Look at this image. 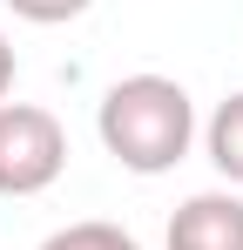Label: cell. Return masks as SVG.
<instances>
[{
  "label": "cell",
  "instance_id": "6da1fadb",
  "mask_svg": "<svg viewBox=\"0 0 243 250\" xmlns=\"http://www.w3.org/2000/svg\"><path fill=\"white\" fill-rule=\"evenodd\" d=\"M95 135L128 176H169L196 142V102L169 75H122L95 102Z\"/></svg>",
  "mask_w": 243,
  "mask_h": 250
},
{
  "label": "cell",
  "instance_id": "7a4b0ae2",
  "mask_svg": "<svg viewBox=\"0 0 243 250\" xmlns=\"http://www.w3.org/2000/svg\"><path fill=\"white\" fill-rule=\"evenodd\" d=\"M68 169V128L34 102H0V196H40Z\"/></svg>",
  "mask_w": 243,
  "mask_h": 250
},
{
  "label": "cell",
  "instance_id": "3957f363",
  "mask_svg": "<svg viewBox=\"0 0 243 250\" xmlns=\"http://www.w3.org/2000/svg\"><path fill=\"white\" fill-rule=\"evenodd\" d=\"M169 250H243V189H196L169 216Z\"/></svg>",
  "mask_w": 243,
  "mask_h": 250
},
{
  "label": "cell",
  "instance_id": "277c9868",
  "mask_svg": "<svg viewBox=\"0 0 243 250\" xmlns=\"http://www.w3.org/2000/svg\"><path fill=\"white\" fill-rule=\"evenodd\" d=\"M202 149H209L216 176H223L230 189H243V95L216 102V115L202 122Z\"/></svg>",
  "mask_w": 243,
  "mask_h": 250
},
{
  "label": "cell",
  "instance_id": "5b68a950",
  "mask_svg": "<svg viewBox=\"0 0 243 250\" xmlns=\"http://www.w3.org/2000/svg\"><path fill=\"white\" fill-rule=\"evenodd\" d=\"M40 250H142L122 223H68V230H54Z\"/></svg>",
  "mask_w": 243,
  "mask_h": 250
},
{
  "label": "cell",
  "instance_id": "8992f818",
  "mask_svg": "<svg viewBox=\"0 0 243 250\" xmlns=\"http://www.w3.org/2000/svg\"><path fill=\"white\" fill-rule=\"evenodd\" d=\"M95 0H7V14L14 21H27V27H61V21H81Z\"/></svg>",
  "mask_w": 243,
  "mask_h": 250
},
{
  "label": "cell",
  "instance_id": "52a82bcc",
  "mask_svg": "<svg viewBox=\"0 0 243 250\" xmlns=\"http://www.w3.org/2000/svg\"><path fill=\"white\" fill-rule=\"evenodd\" d=\"M7 88H14V41L0 34V102H7Z\"/></svg>",
  "mask_w": 243,
  "mask_h": 250
}]
</instances>
